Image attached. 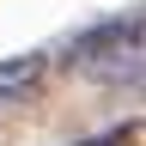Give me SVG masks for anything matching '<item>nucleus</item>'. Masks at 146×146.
<instances>
[{
    "label": "nucleus",
    "mask_w": 146,
    "mask_h": 146,
    "mask_svg": "<svg viewBox=\"0 0 146 146\" xmlns=\"http://www.w3.org/2000/svg\"><path fill=\"white\" fill-rule=\"evenodd\" d=\"M67 67H79L98 85H140V12L104 18L67 43Z\"/></svg>",
    "instance_id": "f257e3e1"
},
{
    "label": "nucleus",
    "mask_w": 146,
    "mask_h": 146,
    "mask_svg": "<svg viewBox=\"0 0 146 146\" xmlns=\"http://www.w3.org/2000/svg\"><path fill=\"white\" fill-rule=\"evenodd\" d=\"M43 85H49V55H6L0 61V104H31V98H43Z\"/></svg>",
    "instance_id": "f03ea898"
},
{
    "label": "nucleus",
    "mask_w": 146,
    "mask_h": 146,
    "mask_svg": "<svg viewBox=\"0 0 146 146\" xmlns=\"http://www.w3.org/2000/svg\"><path fill=\"white\" fill-rule=\"evenodd\" d=\"M134 134L140 128L128 122V128H110V134H91V140H73V146H134Z\"/></svg>",
    "instance_id": "7ed1b4c3"
}]
</instances>
